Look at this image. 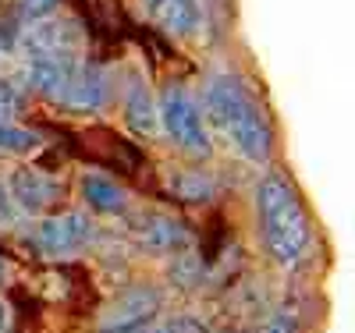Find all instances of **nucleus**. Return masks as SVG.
I'll return each instance as SVG.
<instances>
[{"mask_svg":"<svg viewBox=\"0 0 355 333\" xmlns=\"http://www.w3.org/2000/svg\"><path fill=\"white\" fill-rule=\"evenodd\" d=\"M202 120L210 138L227 145L245 163H266L274 149V132L266 120L259 100L249 93V85L234 75H214L202 89Z\"/></svg>","mask_w":355,"mask_h":333,"instance_id":"nucleus-1","label":"nucleus"},{"mask_svg":"<svg viewBox=\"0 0 355 333\" xmlns=\"http://www.w3.org/2000/svg\"><path fill=\"white\" fill-rule=\"evenodd\" d=\"M18 50L25 60V82L43 96H57L61 85L71 78V71L82 64L85 33L75 18L46 15L21 28Z\"/></svg>","mask_w":355,"mask_h":333,"instance_id":"nucleus-2","label":"nucleus"},{"mask_svg":"<svg viewBox=\"0 0 355 333\" xmlns=\"http://www.w3.org/2000/svg\"><path fill=\"white\" fill-rule=\"evenodd\" d=\"M256 209H259V231L270 255L281 266H299L309 255L313 231L291 181L281 174H266L256 188Z\"/></svg>","mask_w":355,"mask_h":333,"instance_id":"nucleus-3","label":"nucleus"},{"mask_svg":"<svg viewBox=\"0 0 355 333\" xmlns=\"http://www.w3.org/2000/svg\"><path fill=\"white\" fill-rule=\"evenodd\" d=\"M157 128L182 149L185 156L206 160L214 153V138L206 132L199 100L182 85H167L164 96L157 100Z\"/></svg>","mask_w":355,"mask_h":333,"instance_id":"nucleus-4","label":"nucleus"},{"mask_svg":"<svg viewBox=\"0 0 355 333\" xmlns=\"http://www.w3.org/2000/svg\"><path fill=\"white\" fill-rule=\"evenodd\" d=\"M96 237V220L82 213V209H68V213H50L36 224L33 241L46 255H71L93 245Z\"/></svg>","mask_w":355,"mask_h":333,"instance_id":"nucleus-5","label":"nucleus"},{"mask_svg":"<svg viewBox=\"0 0 355 333\" xmlns=\"http://www.w3.org/2000/svg\"><path fill=\"white\" fill-rule=\"evenodd\" d=\"M160 305H164V294L157 287H150V284L128 287L117 298H110V305L100 316V330L103 333H132V330H139L146 323H153Z\"/></svg>","mask_w":355,"mask_h":333,"instance_id":"nucleus-6","label":"nucleus"},{"mask_svg":"<svg viewBox=\"0 0 355 333\" xmlns=\"http://www.w3.org/2000/svg\"><path fill=\"white\" fill-rule=\"evenodd\" d=\"M4 188H8V195H11L18 213H28V217H46L53 209V202H57V195H61V185H57L50 174H43L40 167H18V170H11Z\"/></svg>","mask_w":355,"mask_h":333,"instance_id":"nucleus-7","label":"nucleus"},{"mask_svg":"<svg viewBox=\"0 0 355 333\" xmlns=\"http://www.w3.org/2000/svg\"><path fill=\"white\" fill-rule=\"evenodd\" d=\"M53 100L68 110H103L110 103V71L82 60Z\"/></svg>","mask_w":355,"mask_h":333,"instance_id":"nucleus-8","label":"nucleus"},{"mask_svg":"<svg viewBox=\"0 0 355 333\" xmlns=\"http://www.w3.org/2000/svg\"><path fill=\"white\" fill-rule=\"evenodd\" d=\"M189 241H192L189 227L174 217H164V213L146 217V220L135 224V245L146 249V252H157V255L160 252H185Z\"/></svg>","mask_w":355,"mask_h":333,"instance_id":"nucleus-9","label":"nucleus"},{"mask_svg":"<svg viewBox=\"0 0 355 333\" xmlns=\"http://www.w3.org/2000/svg\"><path fill=\"white\" fill-rule=\"evenodd\" d=\"M139 8L167 36H192L199 28V4L196 0H139Z\"/></svg>","mask_w":355,"mask_h":333,"instance_id":"nucleus-10","label":"nucleus"},{"mask_svg":"<svg viewBox=\"0 0 355 333\" xmlns=\"http://www.w3.org/2000/svg\"><path fill=\"white\" fill-rule=\"evenodd\" d=\"M125 125L132 135L139 138H153L157 135V100L150 93V85H146L139 75L128 78V89H125Z\"/></svg>","mask_w":355,"mask_h":333,"instance_id":"nucleus-11","label":"nucleus"},{"mask_svg":"<svg viewBox=\"0 0 355 333\" xmlns=\"http://www.w3.org/2000/svg\"><path fill=\"white\" fill-rule=\"evenodd\" d=\"M82 199L96 209V213H121L128 206L125 188L107 174H82Z\"/></svg>","mask_w":355,"mask_h":333,"instance_id":"nucleus-12","label":"nucleus"},{"mask_svg":"<svg viewBox=\"0 0 355 333\" xmlns=\"http://www.w3.org/2000/svg\"><path fill=\"white\" fill-rule=\"evenodd\" d=\"M40 149V135L28 132L15 120H0V153H18V156H28Z\"/></svg>","mask_w":355,"mask_h":333,"instance_id":"nucleus-13","label":"nucleus"},{"mask_svg":"<svg viewBox=\"0 0 355 333\" xmlns=\"http://www.w3.org/2000/svg\"><path fill=\"white\" fill-rule=\"evenodd\" d=\"M174 192L185 195V199H210L214 195V181L199 174V170H189V174H174Z\"/></svg>","mask_w":355,"mask_h":333,"instance_id":"nucleus-14","label":"nucleus"},{"mask_svg":"<svg viewBox=\"0 0 355 333\" xmlns=\"http://www.w3.org/2000/svg\"><path fill=\"white\" fill-rule=\"evenodd\" d=\"M132 333H202V323L196 316H167V319H153Z\"/></svg>","mask_w":355,"mask_h":333,"instance_id":"nucleus-15","label":"nucleus"},{"mask_svg":"<svg viewBox=\"0 0 355 333\" xmlns=\"http://www.w3.org/2000/svg\"><path fill=\"white\" fill-rule=\"evenodd\" d=\"M21 107V89L11 78H0V120H15Z\"/></svg>","mask_w":355,"mask_h":333,"instance_id":"nucleus-16","label":"nucleus"},{"mask_svg":"<svg viewBox=\"0 0 355 333\" xmlns=\"http://www.w3.org/2000/svg\"><path fill=\"white\" fill-rule=\"evenodd\" d=\"M57 4H61V0H18V18H21V25H28V21H36V18L53 15Z\"/></svg>","mask_w":355,"mask_h":333,"instance_id":"nucleus-17","label":"nucleus"},{"mask_svg":"<svg viewBox=\"0 0 355 333\" xmlns=\"http://www.w3.org/2000/svg\"><path fill=\"white\" fill-rule=\"evenodd\" d=\"M263 333H295V316H288V312L274 316L270 323H266V330H263Z\"/></svg>","mask_w":355,"mask_h":333,"instance_id":"nucleus-18","label":"nucleus"},{"mask_svg":"<svg viewBox=\"0 0 355 333\" xmlns=\"http://www.w3.org/2000/svg\"><path fill=\"white\" fill-rule=\"evenodd\" d=\"M0 333H8V305L0 301Z\"/></svg>","mask_w":355,"mask_h":333,"instance_id":"nucleus-19","label":"nucleus"},{"mask_svg":"<svg viewBox=\"0 0 355 333\" xmlns=\"http://www.w3.org/2000/svg\"><path fill=\"white\" fill-rule=\"evenodd\" d=\"M0 273H4V266H0Z\"/></svg>","mask_w":355,"mask_h":333,"instance_id":"nucleus-20","label":"nucleus"}]
</instances>
